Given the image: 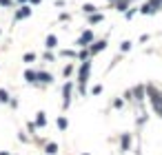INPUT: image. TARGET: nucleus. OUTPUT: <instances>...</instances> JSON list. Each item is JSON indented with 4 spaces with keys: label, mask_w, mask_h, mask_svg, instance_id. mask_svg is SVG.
I'll use <instances>...</instances> for the list:
<instances>
[{
    "label": "nucleus",
    "mask_w": 162,
    "mask_h": 155,
    "mask_svg": "<svg viewBox=\"0 0 162 155\" xmlns=\"http://www.w3.org/2000/svg\"><path fill=\"white\" fill-rule=\"evenodd\" d=\"M58 126H60V128H64V126H67V120H64V118H60V120H58Z\"/></svg>",
    "instance_id": "1"
}]
</instances>
